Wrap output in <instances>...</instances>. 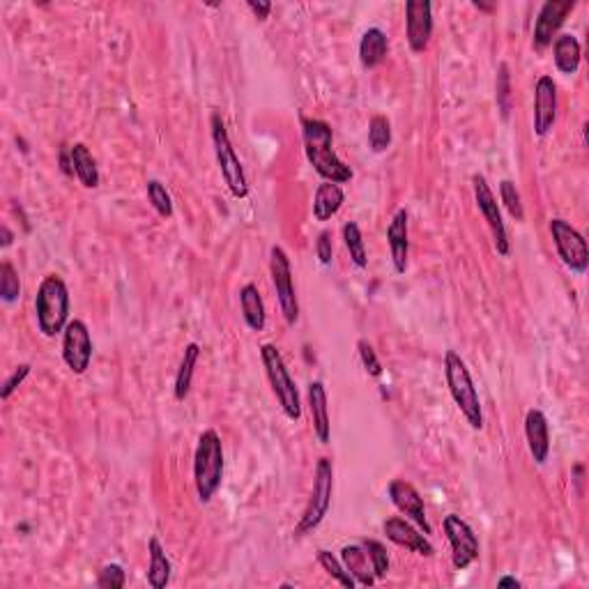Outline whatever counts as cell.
<instances>
[{
  "label": "cell",
  "mask_w": 589,
  "mask_h": 589,
  "mask_svg": "<svg viewBox=\"0 0 589 589\" xmlns=\"http://www.w3.org/2000/svg\"><path fill=\"white\" fill-rule=\"evenodd\" d=\"M302 140H304V155L313 171L322 177V182L346 185L352 180V168L341 161L334 152V131L325 120L302 118Z\"/></svg>",
  "instance_id": "6da1fadb"
},
{
  "label": "cell",
  "mask_w": 589,
  "mask_h": 589,
  "mask_svg": "<svg viewBox=\"0 0 589 589\" xmlns=\"http://www.w3.org/2000/svg\"><path fill=\"white\" fill-rule=\"evenodd\" d=\"M223 481V445L214 429L198 435L196 454H194V484L201 504H210Z\"/></svg>",
  "instance_id": "7a4b0ae2"
},
{
  "label": "cell",
  "mask_w": 589,
  "mask_h": 589,
  "mask_svg": "<svg viewBox=\"0 0 589 589\" xmlns=\"http://www.w3.org/2000/svg\"><path fill=\"white\" fill-rule=\"evenodd\" d=\"M35 318L47 339H56L69 325V288L62 276L49 275L41 279L35 294Z\"/></svg>",
  "instance_id": "3957f363"
},
{
  "label": "cell",
  "mask_w": 589,
  "mask_h": 589,
  "mask_svg": "<svg viewBox=\"0 0 589 589\" xmlns=\"http://www.w3.org/2000/svg\"><path fill=\"white\" fill-rule=\"evenodd\" d=\"M445 377L456 408H458L460 414L466 417L470 429L472 430L484 429V410H481L479 394H476L470 368H467V364L460 359L458 352L449 350L445 355Z\"/></svg>",
  "instance_id": "277c9868"
},
{
  "label": "cell",
  "mask_w": 589,
  "mask_h": 589,
  "mask_svg": "<svg viewBox=\"0 0 589 589\" xmlns=\"http://www.w3.org/2000/svg\"><path fill=\"white\" fill-rule=\"evenodd\" d=\"M260 362H263L265 373H267L269 387H272V394H275L276 401H279L284 414L290 419V421H300L302 419L300 392H297V385H294V380L290 377L288 367H285L279 348H276L275 343H263V346H260Z\"/></svg>",
  "instance_id": "5b68a950"
},
{
  "label": "cell",
  "mask_w": 589,
  "mask_h": 589,
  "mask_svg": "<svg viewBox=\"0 0 589 589\" xmlns=\"http://www.w3.org/2000/svg\"><path fill=\"white\" fill-rule=\"evenodd\" d=\"M210 134H213V145H214V157H217L219 171H222L223 182L231 189L235 198H247L249 196V182L247 173L242 168V161L235 155V148L231 143V136H228L226 122L219 113L210 115Z\"/></svg>",
  "instance_id": "8992f818"
},
{
  "label": "cell",
  "mask_w": 589,
  "mask_h": 589,
  "mask_svg": "<svg viewBox=\"0 0 589 589\" xmlns=\"http://www.w3.org/2000/svg\"><path fill=\"white\" fill-rule=\"evenodd\" d=\"M331 493H334V466H331V458L322 456L315 463L313 488H311V497L306 502L304 513H302L300 522L294 528V537H306L325 521L331 504Z\"/></svg>",
  "instance_id": "52a82bcc"
},
{
  "label": "cell",
  "mask_w": 589,
  "mask_h": 589,
  "mask_svg": "<svg viewBox=\"0 0 589 589\" xmlns=\"http://www.w3.org/2000/svg\"><path fill=\"white\" fill-rule=\"evenodd\" d=\"M472 192H475V203L476 207H479L481 217H484L488 231H491L493 247H495L497 256L509 258V256H512V240H509L507 226H504V222H502L500 203H497L491 185H488V180L481 176V173L472 176Z\"/></svg>",
  "instance_id": "ba28073f"
},
{
  "label": "cell",
  "mask_w": 589,
  "mask_h": 589,
  "mask_svg": "<svg viewBox=\"0 0 589 589\" xmlns=\"http://www.w3.org/2000/svg\"><path fill=\"white\" fill-rule=\"evenodd\" d=\"M269 276H272V285H275L285 325H294L297 318H300V302H297V293H294L293 284V265H290L285 249L276 247V244L269 251Z\"/></svg>",
  "instance_id": "9c48e42d"
},
{
  "label": "cell",
  "mask_w": 589,
  "mask_h": 589,
  "mask_svg": "<svg viewBox=\"0 0 589 589\" xmlns=\"http://www.w3.org/2000/svg\"><path fill=\"white\" fill-rule=\"evenodd\" d=\"M548 231L562 263L566 265L574 275H584L589 265V249L583 233L575 231L569 222H564V219L559 217L550 219Z\"/></svg>",
  "instance_id": "30bf717a"
},
{
  "label": "cell",
  "mask_w": 589,
  "mask_h": 589,
  "mask_svg": "<svg viewBox=\"0 0 589 589\" xmlns=\"http://www.w3.org/2000/svg\"><path fill=\"white\" fill-rule=\"evenodd\" d=\"M447 541L451 546V564L456 571H466L467 566L479 559V539H476L475 530L467 525L458 513H449L442 521Z\"/></svg>",
  "instance_id": "8fae6325"
},
{
  "label": "cell",
  "mask_w": 589,
  "mask_h": 589,
  "mask_svg": "<svg viewBox=\"0 0 589 589\" xmlns=\"http://www.w3.org/2000/svg\"><path fill=\"white\" fill-rule=\"evenodd\" d=\"M62 359L74 376H83L93 362V336L81 318L69 321L62 331Z\"/></svg>",
  "instance_id": "7c38bea8"
},
{
  "label": "cell",
  "mask_w": 589,
  "mask_h": 589,
  "mask_svg": "<svg viewBox=\"0 0 589 589\" xmlns=\"http://www.w3.org/2000/svg\"><path fill=\"white\" fill-rule=\"evenodd\" d=\"M575 10V0H548L543 3L539 10L537 21H534V35H532V47L534 51H546L553 47L555 37H557L559 28L564 26V21L571 12Z\"/></svg>",
  "instance_id": "4fadbf2b"
},
{
  "label": "cell",
  "mask_w": 589,
  "mask_h": 589,
  "mask_svg": "<svg viewBox=\"0 0 589 589\" xmlns=\"http://www.w3.org/2000/svg\"><path fill=\"white\" fill-rule=\"evenodd\" d=\"M405 37L414 53H424L433 37V5L429 0L405 3Z\"/></svg>",
  "instance_id": "5bb4252c"
},
{
  "label": "cell",
  "mask_w": 589,
  "mask_h": 589,
  "mask_svg": "<svg viewBox=\"0 0 589 589\" xmlns=\"http://www.w3.org/2000/svg\"><path fill=\"white\" fill-rule=\"evenodd\" d=\"M387 493H389V500H392L394 507L403 513L410 522H414V525H417V528L426 534V537L433 532V530H430L429 518H426L424 497H421V493H419L417 488L410 484V481L394 479L392 484H389Z\"/></svg>",
  "instance_id": "9a60e30c"
},
{
  "label": "cell",
  "mask_w": 589,
  "mask_h": 589,
  "mask_svg": "<svg viewBox=\"0 0 589 589\" xmlns=\"http://www.w3.org/2000/svg\"><path fill=\"white\" fill-rule=\"evenodd\" d=\"M557 120V83L543 74L534 86V134L539 139L548 136Z\"/></svg>",
  "instance_id": "2e32d148"
},
{
  "label": "cell",
  "mask_w": 589,
  "mask_h": 589,
  "mask_svg": "<svg viewBox=\"0 0 589 589\" xmlns=\"http://www.w3.org/2000/svg\"><path fill=\"white\" fill-rule=\"evenodd\" d=\"M383 532L389 541L396 543L398 548H405L414 555H421V557H433L435 555L430 539L421 530L414 528V522H410L408 518H387L383 522Z\"/></svg>",
  "instance_id": "e0dca14e"
},
{
  "label": "cell",
  "mask_w": 589,
  "mask_h": 589,
  "mask_svg": "<svg viewBox=\"0 0 589 589\" xmlns=\"http://www.w3.org/2000/svg\"><path fill=\"white\" fill-rule=\"evenodd\" d=\"M410 217L408 210L401 207L396 210L394 219L387 226V244L389 254H392V267L396 275H405L410 258Z\"/></svg>",
  "instance_id": "ac0fdd59"
},
{
  "label": "cell",
  "mask_w": 589,
  "mask_h": 589,
  "mask_svg": "<svg viewBox=\"0 0 589 589\" xmlns=\"http://www.w3.org/2000/svg\"><path fill=\"white\" fill-rule=\"evenodd\" d=\"M525 439L537 466H546L550 456V426L541 410L532 408L525 414Z\"/></svg>",
  "instance_id": "d6986e66"
},
{
  "label": "cell",
  "mask_w": 589,
  "mask_h": 589,
  "mask_svg": "<svg viewBox=\"0 0 589 589\" xmlns=\"http://www.w3.org/2000/svg\"><path fill=\"white\" fill-rule=\"evenodd\" d=\"M309 410L311 421H313V433L321 445H330L331 439V421H330V403H327V389L321 380H313L309 385Z\"/></svg>",
  "instance_id": "ffe728a7"
},
{
  "label": "cell",
  "mask_w": 589,
  "mask_h": 589,
  "mask_svg": "<svg viewBox=\"0 0 589 589\" xmlns=\"http://www.w3.org/2000/svg\"><path fill=\"white\" fill-rule=\"evenodd\" d=\"M553 58L559 74L574 77L580 69V60H583V47H580L578 37L571 35V32H562V35L555 37Z\"/></svg>",
  "instance_id": "44dd1931"
},
{
  "label": "cell",
  "mask_w": 589,
  "mask_h": 589,
  "mask_svg": "<svg viewBox=\"0 0 589 589\" xmlns=\"http://www.w3.org/2000/svg\"><path fill=\"white\" fill-rule=\"evenodd\" d=\"M341 564L346 566L348 574L355 578L357 584H362V587H371V584H376V574H373L371 559H368V555H367V550H364L362 543L343 546Z\"/></svg>",
  "instance_id": "7402d4cb"
},
{
  "label": "cell",
  "mask_w": 589,
  "mask_h": 589,
  "mask_svg": "<svg viewBox=\"0 0 589 589\" xmlns=\"http://www.w3.org/2000/svg\"><path fill=\"white\" fill-rule=\"evenodd\" d=\"M387 53L389 40L383 28H368V31H364L362 40H359V62H362L364 69H376L377 65H383Z\"/></svg>",
  "instance_id": "603a6c76"
},
{
  "label": "cell",
  "mask_w": 589,
  "mask_h": 589,
  "mask_svg": "<svg viewBox=\"0 0 589 589\" xmlns=\"http://www.w3.org/2000/svg\"><path fill=\"white\" fill-rule=\"evenodd\" d=\"M240 306H242L244 322L251 331H263L265 322H267V313H265V302L256 284H244L240 288Z\"/></svg>",
  "instance_id": "cb8c5ba5"
},
{
  "label": "cell",
  "mask_w": 589,
  "mask_h": 589,
  "mask_svg": "<svg viewBox=\"0 0 589 589\" xmlns=\"http://www.w3.org/2000/svg\"><path fill=\"white\" fill-rule=\"evenodd\" d=\"M346 203V194H343L341 185L334 182H322L315 189L313 196V217L315 222H330Z\"/></svg>",
  "instance_id": "d4e9b609"
},
{
  "label": "cell",
  "mask_w": 589,
  "mask_h": 589,
  "mask_svg": "<svg viewBox=\"0 0 589 589\" xmlns=\"http://www.w3.org/2000/svg\"><path fill=\"white\" fill-rule=\"evenodd\" d=\"M148 555H150V566H148V584H150L152 589H164L166 584L171 583L173 564L157 537H150V541H148Z\"/></svg>",
  "instance_id": "484cf974"
},
{
  "label": "cell",
  "mask_w": 589,
  "mask_h": 589,
  "mask_svg": "<svg viewBox=\"0 0 589 589\" xmlns=\"http://www.w3.org/2000/svg\"><path fill=\"white\" fill-rule=\"evenodd\" d=\"M69 157H72V168L74 176L78 177V182H81L86 189H97L102 177H99V168L93 152L83 143H74L72 148H69Z\"/></svg>",
  "instance_id": "4316f807"
},
{
  "label": "cell",
  "mask_w": 589,
  "mask_h": 589,
  "mask_svg": "<svg viewBox=\"0 0 589 589\" xmlns=\"http://www.w3.org/2000/svg\"><path fill=\"white\" fill-rule=\"evenodd\" d=\"M198 357H201V346H198V343H186L185 352H182L180 368H177L176 373V387H173L176 401H185V398L189 396V392H192Z\"/></svg>",
  "instance_id": "83f0119b"
},
{
  "label": "cell",
  "mask_w": 589,
  "mask_h": 589,
  "mask_svg": "<svg viewBox=\"0 0 589 589\" xmlns=\"http://www.w3.org/2000/svg\"><path fill=\"white\" fill-rule=\"evenodd\" d=\"M495 102L497 111H500L502 120L507 122L512 118L513 111V93H512V72H509L507 62L497 65V78H495Z\"/></svg>",
  "instance_id": "f1b7e54d"
},
{
  "label": "cell",
  "mask_w": 589,
  "mask_h": 589,
  "mask_svg": "<svg viewBox=\"0 0 589 589\" xmlns=\"http://www.w3.org/2000/svg\"><path fill=\"white\" fill-rule=\"evenodd\" d=\"M343 233V242H346L348 254H350V260L355 267L364 269L368 265V254L367 247H364V238H362V228L357 226L355 222H346L341 228Z\"/></svg>",
  "instance_id": "f546056e"
},
{
  "label": "cell",
  "mask_w": 589,
  "mask_h": 589,
  "mask_svg": "<svg viewBox=\"0 0 589 589\" xmlns=\"http://www.w3.org/2000/svg\"><path fill=\"white\" fill-rule=\"evenodd\" d=\"M392 145V122L385 115H373L368 122V148L376 155H383Z\"/></svg>",
  "instance_id": "4dcf8cb0"
},
{
  "label": "cell",
  "mask_w": 589,
  "mask_h": 589,
  "mask_svg": "<svg viewBox=\"0 0 589 589\" xmlns=\"http://www.w3.org/2000/svg\"><path fill=\"white\" fill-rule=\"evenodd\" d=\"M0 300L5 304H14L21 300V279L10 260L0 263Z\"/></svg>",
  "instance_id": "1f68e13d"
},
{
  "label": "cell",
  "mask_w": 589,
  "mask_h": 589,
  "mask_svg": "<svg viewBox=\"0 0 589 589\" xmlns=\"http://www.w3.org/2000/svg\"><path fill=\"white\" fill-rule=\"evenodd\" d=\"M318 562H321L322 569L327 571V575H331V580H336V583L341 584V587H346V589H355L357 587L355 578L348 574L346 566L341 564V559L334 557L330 550H325V548L318 550Z\"/></svg>",
  "instance_id": "d6a6232c"
},
{
  "label": "cell",
  "mask_w": 589,
  "mask_h": 589,
  "mask_svg": "<svg viewBox=\"0 0 589 589\" xmlns=\"http://www.w3.org/2000/svg\"><path fill=\"white\" fill-rule=\"evenodd\" d=\"M145 194H148V201H150V205L155 207V213L159 214V217H164V219L173 217L171 194H168V189H166L159 180L145 182Z\"/></svg>",
  "instance_id": "836d02e7"
},
{
  "label": "cell",
  "mask_w": 589,
  "mask_h": 589,
  "mask_svg": "<svg viewBox=\"0 0 589 589\" xmlns=\"http://www.w3.org/2000/svg\"><path fill=\"white\" fill-rule=\"evenodd\" d=\"M364 550H367L368 559H371L373 574H376V580L387 578L389 574V553L385 548V543L376 541V539H364L362 541Z\"/></svg>",
  "instance_id": "e575fe53"
},
{
  "label": "cell",
  "mask_w": 589,
  "mask_h": 589,
  "mask_svg": "<svg viewBox=\"0 0 589 589\" xmlns=\"http://www.w3.org/2000/svg\"><path fill=\"white\" fill-rule=\"evenodd\" d=\"M500 201H502V205H504V210L512 214V219H516L518 223L525 219V210H522L521 194H518L516 185H513L512 180L500 182Z\"/></svg>",
  "instance_id": "d590c367"
},
{
  "label": "cell",
  "mask_w": 589,
  "mask_h": 589,
  "mask_svg": "<svg viewBox=\"0 0 589 589\" xmlns=\"http://www.w3.org/2000/svg\"><path fill=\"white\" fill-rule=\"evenodd\" d=\"M124 569L120 564H106L102 566L97 575V587L99 589H122L124 587Z\"/></svg>",
  "instance_id": "8d00e7d4"
},
{
  "label": "cell",
  "mask_w": 589,
  "mask_h": 589,
  "mask_svg": "<svg viewBox=\"0 0 589 589\" xmlns=\"http://www.w3.org/2000/svg\"><path fill=\"white\" fill-rule=\"evenodd\" d=\"M357 350H359V359H362V364H364V368H367L368 376H373V377L383 376V364H380L376 350H373V346L367 341V339H359V341H357Z\"/></svg>",
  "instance_id": "74e56055"
},
{
  "label": "cell",
  "mask_w": 589,
  "mask_h": 589,
  "mask_svg": "<svg viewBox=\"0 0 589 589\" xmlns=\"http://www.w3.org/2000/svg\"><path fill=\"white\" fill-rule=\"evenodd\" d=\"M31 371H32L31 364H19V367H16L14 371H12V376L7 377L5 383H3V389H0V398H3V401H7V398H10L12 394H14L16 389H19L21 385H23V380H26V377L31 376Z\"/></svg>",
  "instance_id": "f35d334b"
},
{
  "label": "cell",
  "mask_w": 589,
  "mask_h": 589,
  "mask_svg": "<svg viewBox=\"0 0 589 589\" xmlns=\"http://www.w3.org/2000/svg\"><path fill=\"white\" fill-rule=\"evenodd\" d=\"M315 256L321 260V265L330 267L334 260V240H331V231H322L315 240Z\"/></svg>",
  "instance_id": "ab89813d"
},
{
  "label": "cell",
  "mask_w": 589,
  "mask_h": 589,
  "mask_svg": "<svg viewBox=\"0 0 589 589\" xmlns=\"http://www.w3.org/2000/svg\"><path fill=\"white\" fill-rule=\"evenodd\" d=\"M249 10L254 12V16L258 21H265L269 16V12H272V3H256V0H249Z\"/></svg>",
  "instance_id": "60d3db41"
},
{
  "label": "cell",
  "mask_w": 589,
  "mask_h": 589,
  "mask_svg": "<svg viewBox=\"0 0 589 589\" xmlns=\"http://www.w3.org/2000/svg\"><path fill=\"white\" fill-rule=\"evenodd\" d=\"M12 242H14V233L10 231V226L3 223V226H0V247L7 249V247H12Z\"/></svg>",
  "instance_id": "b9f144b4"
},
{
  "label": "cell",
  "mask_w": 589,
  "mask_h": 589,
  "mask_svg": "<svg viewBox=\"0 0 589 589\" xmlns=\"http://www.w3.org/2000/svg\"><path fill=\"white\" fill-rule=\"evenodd\" d=\"M497 587H513V589H521L522 583L518 578H513V575H502L500 580H497Z\"/></svg>",
  "instance_id": "7bdbcfd3"
},
{
  "label": "cell",
  "mask_w": 589,
  "mask_h": 589,
  "mask_svg": "<svg viewBox=\"0 0 589 589\" xmlns=\"http://www.w3.org/2000/svg\"><path fill=\"white\" fill-rule=\"evenodd\" d=\"M476 10H484V12H493V5H484V3H475Z\"/></svg>",
  "instance_id": "ee69618b"
}]
</instances>
